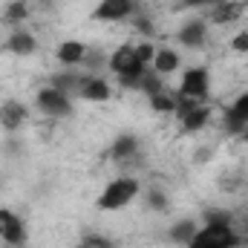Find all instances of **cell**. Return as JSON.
Listing matches in <instances>:
<instances>
[{"label":"cell","mask_w":248,"mask_h":248,"mask_svg":"<svg viewBox=\"0 0 248 248\" xmlns=\"http://www.w3.org/2000/svg\"><path fill=\"white\" fill-rule=\"evenodd\" d=\"M107 66L119 78V84H122L124 90H139V84H141V78L147 72V66H141L139 58H136V44H119L110 52Z\"/></svg>","instance_id":"obj_1"},{"label":"cell","mask_w":248,"mask_h":248,"mask_svg":"<svg viewBox=\"0 0 248 248\" xmlns=\"http://www.w3.org/2000/svg\"><path fill=\"white\" fill-rule=\"evenodd\" d=\"M139 193H141V182L136 176H116V179H110L104 185V190L98 193V202L95 205L101 211H122Z\"/></svg>","instance_id":"obj_2"},{"label":"cell","mask_w":248,"mask_h":248,"mask_svg":"<svg viewBox=\"0 0 248 248\" xmlns=\"http://www.w3.org/2000/svg\"><path fill=\"white\" fill-rule=\"evenodd\" d=\"M35 107H38V113H44L49 122H58V119H66V116H72V98L61 93V90H55L52 84H46V87H41L38 93H35Z\"/></svg>","instance_id":"obj_3"},{"label":"cell","mask_w":248,"mask_h":248,"mask_svg":"<svg viewBox=\"0 0 248 248\" xmlns=\"http://www.w3.org/2000/svg\"><path fill=\"white\" fill-rule=\"evenodd\" d=\"M240 246V234L231 225H202L187 248H237Z\"/></svg>","instance_id":"obj_4"},{"label":"cell","mask_w":248,"mask_h":248,"mask_svg":"<svg viewBox=\"0 0 248 248\" xmlns=\"http://www.w3.org/2000/svg\"><path fill=\"white\" fill-rule=\"evenodd\" d=\"M176 93L185 95V98L208 101V95H211V72H208V66H187L182 72V78H179Z\"/></svg>","instance_id":"obj_5"},{"label":"cell","mask_w":248,"mask_h":248,"mask_svg":"<svg viewBox=\"0 0 248 248\" xmlns=\"http://www.w3.org/2000/svg\"><path fill=\"white\" fill-rule=\"evenodd\" d=\"M0 243L6 248H26L29 243L26 222L12 208H0Z\"/></svg>","instance_id":"obj_6"},{"label":"cell","mask_w":248,"mask_h":248,"mask_svg":"<svg viewBox=\"0 0 248 248\" xmlns=\"http://www.w3.org/2000/svg\"><path fill=\"white\" fill-rule=\"evenodd\" d=\"M75 98H81V101H93V104H104V101L113 98V87H110V81H107L104 75H98V72H87L84 81H81V87H78V95H75Z\"/></svg>","instance_id":"obj_7"},{"label":"cell","mask_w":248,"mask_h":248,"mask_svg":"<svg viewBox=\"0 0 248 248\" xmlns=\"http://www.w3.org/2000/svg\"><path fill=\"white\" fill-rule=\"evenodd\" d=\"M136 15V0H101L93 12V20L101 23H119Z\"/></svg>","instance_id":"obj_8"},{"label":"cell","mask_w":248,"mask_h":248,"mask_svg":"<svg viewBox=\"0 0 248 248\" xmlns=\"http://www.w3.org/2000/svg\"><path fill=\"white\" fill-rule=\"evenodd\" d=\"M222 127H225L228 133H234V136H240L248 127V90L240 93V95L231 101V107H225V113H222Z\"/></svg>","instance_id":"obj_9"},{"label":"cell","mask_w":248,"mask_h":248,"mask_svg":"<svg viewBox=\"0 0 248 248\" xmlns=\"http://www.w3.org/2000/svg\"><path fill=\"white\" fill-rule=\"evenodd\" d=\"M29 122V107L17 98H6L0 104V127L6 133H17L23 124Z\"/></svg>","instance_id":"obj_10"},{"label":"cell","mask_w":248,"mask_h":248,"mask_svg":"<svg viewBox=\"0 0 248 248\" xmlns=\"http://www.w3.org/2000/svg\"><path fill=\"white\" fill-rule=\"evenodd\" d=\"M176 41L185 46V49H202L208 44V23L202 17H190L179 26L176 32Z\"/></svg>","instance_id":"obj_11"},{"label":"cell","mask_w":248,"mask_h":248,"mask_svg":"<svg viewBox=\"0 0 248 248\" xmlns=\"http://www.w3.org/2000/svg\"><path fill=\"white\" fill-rule=\"evenodd\" d=\"M87 55H90V46H87L84 41H61V44L55 46V61L61 63V66H66V69L84 66Z\"/></svg>","instance_id":"obj_12"},{"label":"cell","mask_w":248,"mask_h":248,"mask_svg":"<svg viewBox=\"0 0 248 248\" xmlns=\"http://www.w3.org/2000/svg\"><path fill=\"white\" fill-rule=\"evenodd\" d=\"M3 49L6 52H12V55H20V58H26V55H35L38 52V38H35V32H29V29H12L9 35H6V41H3Z\"/></svg>","instance_id":"obj_13"},{"label":"cell","mask_w":248,"mask_h":248,"mask_svg":"<svg viewBox=\"0 0 248 248\" xmlns=\"http://www.w3.org/2000/svg\"><path fill=\"white\" fill-rule=\"evenodd\" d=\"M243 15H246V0H219L217 6H211L208 20L214 26H228V23H237Z\"/></svg>","instance_id":"obj_14"},{"label":"cell","mask_w":248,"mask_h":248,"mask_svg":"<svg viewBox=\"0 0 248 248\" xmlns=\"http://www.w3.org/2000/svg\"><path fill=\"white\" fill-rule=\"evenodd\" d=\"M139 150H141V141H139V136L136 133H119L116 139H113V144H110V159L113 162H119V165H127L133 156H139Z\"/></svg>","instance_id":"obj_15"},{"label":"cell","mask_w":248,"mask_h":248,"mask_svg":"<svg viewBox=\"0 0 248 248\" xmlns=\"http://www.w3.org/2000/svg\"><path fill=\"white\" fill-rule=\"evenodd\" d=\"M179 66H182V55H179L173 46H159V49H156V58L150 63V69H153L156 75H162L165 81H168L170 75H176Z\"/></svg>","instance_id":"obj_16"},{"label":"cell","mask_w":248,"mask_h":248,"mask_svg":"<svg viewBox=\"0 0 248 248\" xmlns=\"http://www.w3.org/2000/svg\"><path fill=\"white\" fill-rule=\"evenodd\" d=\"M211 116H214V104L202 101V104H199V107H196V110H193L187 119H182V122H179V124H182V133H185V136L202 133V130L211 124Z\"/></svg>","instance_id":"obj_17"},{"label":"cell","mask_w":248,"mask_h":248,"mask_svg":"<svg viewBox=\"0 0 248 248\" xmlns=\"http://www.w3.org/2000/svg\"><path fill=\"white\" fill-rule=\"evenodd\" d=\"M29 15H32V9H29L26 0H9L6 9H3V23L12 26V29H20L29 20Z\"/></svg>","instance_id":"obj_18"},{"label":"cell","mask_w":248,"mask_h":248,"mask_svg":"<svg viewBox=\"0 0 248 248\" xmlns=\"http://www.w3.org/2000/svg\"><path fill=\"white\" fill-rule=\"evenodd\" d=\"M176 98H179V93H176V90H165V93L150 95V98H147V104H150V110H153V113H159V116H173V110H176Z\"/></svg>","instance_id":"obj_19"},{"label":"cell","mask_w":248,"mask_h":248,"mask_svg":"<svg viewBox=\"0 0 248 248\" xmlns=\"http://www.w3.org/2000/svg\"><path fill=\"white\" fill-rule=\"evenodd\" d=\"M196 231H199L196 219H179V222H173V225H170L168 237H170L176 246H187V243L193 240V234H196Z\"/></svg>","instance_id":"obj_20"},{"label":"cell","mask_w":248,"mask_h":248,"mask_svg":"<svg viewBox=\"0 0 248 248\" xmlns=\"http://www.w3.org/2000/svg\"><path fill=\"white\" fill-rule=\"evenodd\" d=\"M165 90H168V81H165L162 75H156L153 69H147V72H144V78H141V84H139V93H144V95L150 98V95L165 93Z\"/></svg>","instance_id":"obj_21"},{"label":"cell","mask_w":248,"mask_h":248,"mask_svg":"<svg viewBox=\"0 0 248 248\" xmlns=\"http://www.w3.org/2000/svg\"><path fill=\"white\" fill-rule=\"evenodd\" d=\"M156 49H159V46H156L153 41H141V44H136V58H139V63L150 69V63H153V58H156Z\"/></svg>","instance_id":"obj_22"},{"label":"cell","mask_w":248,"mask_h":248,"mask_svg":"<svg viewBox=\"0 0 248 248\" xmlns=\"http://www.w3.org/2000/svg\"><path fill=\"white\" fill-rule=\"evenodd\" d=\"M78 248H116V243L104 234H84L78 240Z\"/></svg>","instance_id":"obj_23"},{"label":"cell","mask_w":248,"mask_h":248,"mask_svg":"<svg viewBox=\"0 0 248 248\" xmlns=\"http://www.w3.org/2000/svg\"><path fill=\"white\" fill-rule=\"evenodd\" d=\"M199 104H202V101H196V98H185V95H179V98H176V110H173V119H176V122L187 119V116H190V113H193Z\"/></svg>","instance_id":"obj_24"},{"label":"cell","mask_w":248,"mask_h":248,"mask_svg":"<svg viewBox=\"0 0 248 248\" xmlns=\"http://www.w3.org/2000/svg\"><path fill=\"white\" fill-rule=\"evenodd\" d=\"M147 208L150 211H168L170 208V196L165 190H147Z\"/></svg>","instance_id":"obj_25"},{"label":"cell","mask_w":248,"mask_h":248,"mask_svg":"<svg viewBox=\"0 0 248 248\" xmlns=\"http://www.w3.org/2000/svg\"><path fill=\"white\" fill-rule=\"evenodd\" d=\"M228 46H231L234 55H248V29L246 32H237V35L228 41Z\"/></svg>","instance_id":"obj_26"},{"label":"cell","mask_w":248,"mask_h":248,"mask_svg":"<svg viewBox=\"0 0 248 248\" xmlns=\"http://www.w3.org/2000/svg\"><path fill=\"white\" fill-rule=\"evenodd\" d=\"M133 26H136V29H139L141 35H153V32H156V26H153V20H150V17H144V15H139V17L133 20Z\"/></svg>","instance_id":"obj_27"},{"label":"cell","mask_w":248,"mask_h":248,"mask_svg":"<svg viewBox=\"0 0 248 248\" xmlns=\"http://www.w3.org/2000/svg\"><path fill=\"white\" fill-rule=\"evenodd\" d=\"M219 0H182L185 9H193V6H217Z\"/></svg>","instance_id":"obj_28"},{"label":"cell","mask_w":248,"mask_h":248,"mask_svg":"<svg viewBox=\"0 0 248 248\" xmlns=\"http://www.w3.org/2000/svg\"><path fill=\"white\" fill-rule=\"evenodd\" d=\"M240 141H243V144H248V127L243 130V133H240Z\"/></svg>","instance_id":"obj_29"},{"label":"cell","mask_w":248,"mask_h":248,"mask_svg":"<svg viewBox=\"0 0 248 248\" xmlns=\"http://www.w3.org/2000/svg\"><path fill=\"white\" fill-rule=\"evenodd\" d=\"M165 3H170V6H182V0H165Z\"/></svg>","instance_id":"obj_30"},{"label":"cell","mask_w":248,"mask_h":248,"mask_svg":"<svg viewBox=\"0 0 248 248\" xmlns=\"http://www.w3.org/2000/svg\"><path fill=\"white\" fill-rule=\"evenodd\" d=\"M237 248H240V246H237Z\"/></svg>","instance_id":"obj_31"}]
</instances>
